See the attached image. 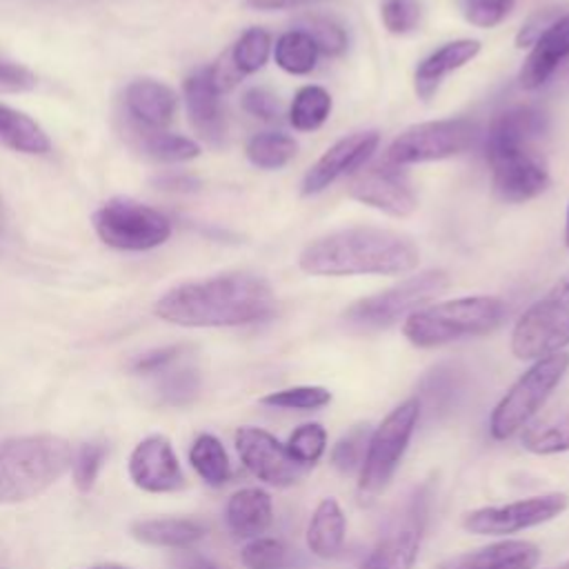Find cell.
<instances>
[{
    "label": "cell",
    "mask_w": 569,
    "mask_h": 569,
    "mask_svg": "<svg viewBox=\"0 0 569 569\" xmlns=\"http://www.w3.org/2000/svg\"><path fill=\"white\" fill-rule=\"evenodd\" d=\"M522 445L527 451L538 456L569 451V411L553 413L529 425L522 433Z\"/></svg>",
    "instance_id": "obj_33"
},
{
    "label": "cell",
    "mask_w": 569,
    "mask_h": 569,
    "mask_svg": "<svg viewBox=\"0 0 569 569\" xmlns=\"http://www.w3.org/2000/svg\"><path fill=\"white\" fill-rule=\"evenodd\" d=\"M565 244L569 247V209H567V224H565Z\"/></svg>",
    "instance_id": "obj_52"
},
{
    "label": "cell",
    "mask_w": 569,
    "mask_h": 569,
    "mask_svg": "<svg viewBox=\"0 0 569 569\" xmlns=\"http://www.w3.org/2000/svg\"><path fill=\"white\" fill-rule=\"evenodd\" d=\"M380 136L376 131H356L331 144L305 173L302 196L325 191L340 176H353L378 149Z\"/></svg>",
    "instance_id": "obj_15"
},
{
    "label": "cell",
    "mask_w": 569,
    "mask_h": 569,
    "mask_svg": "<svg viewBox=\"0 0 569 569\" xmlns=\"http://www.w3.org/2000/svg\"><path fill=\"white\" fill-rule=\"evenodd\" d=\"M91 569H129V567H122V565H98V567H91Z\"/></svg>",
    "instance_id": "obj_51"
},
{
    "label": "cell",
    "mask_w": 569,
    "mask_h": 569,
    "mask_svg": "<svg viewBox=\"0 0 569 569\" xmlns=\"http://www.w3.org/2000/svg\"><path fill=\"white\" fill-rule=\"evenodd\" d=\"M269 53H271V36L264 29L253 27V29H247L236 40V44L229 51V58L238 69V73L247 76L262 69L264 62L269 60Z\"/></svg>",
    "instance_id": "obj_36"
},
{
    "label": "cell",
    "mask_w": 569,
    "mask_h": 569,
    "mask_svg": "<svg viewBox=\"0 0 569 569\" xmlns=\"http://www.w3.org/2000/svg\"><path fill=\"white\" fill-rule=\"evenodd\" d=\"M184 102L189 111V120L198 136L207 140L209 144H222L224 133H227V122H224V111L220 102V89L216 87L211 67H202L193 71L184 80Z\"/></svg>",
    "instance_id": "obj_19"
},
{
    "label": "cell",
    "mask_w": 569,
    "mask_h": 569,
    "mask_svg": "<svg viewBox=\"0 0 569 569\" xmlns=\"http://www.w3.org/2000/svg\"><path fill=\"white\" fill-rule=\"evenodd\" d=\"M298 29L305 31L325 56H340L347 49V31L340 22H336L329 16H305L298 20Z\"/></svg>",
    "instance_id": "obj_37"
},
{
    "label": "cell",
    "mask_w": 569,
    "mask_h": 569,
    "mask_svg": "<svg viewBox=\"0 0 569 569\" xmlns=\"http://www.w3.org/2000/svg\"><path fill=\"white\" fill-rule=\"evenodd\" d=\"M540 560L538 545L529 540H502L489 547L453 556L438 569H533Z\"/></svg>",
    "instance_id": "obj_21"
},
{
    "label": "cell",
    "mask_w": 569,
    "mask_h": 569,
    "mask_svg": "<svg viewBox=\"0 0 569 569\" xmlns=\"http://www.w3.org/2000/svg\"><path fill=\"white\" fill-rule=\"evenodd\" d=\"M247 158L258 169H280L284 167L298 151V144L291 136L282 131H264L256 133L247 142Z\"/></svg>",
    "instance_id": "obj_35"
},
{
    "label": "cell",
    "mask_w": 569,
    "mask_h": 569,
    "mask_svg": "<svg viewBox=\"0 0 569 569\" xmlns=\"http://www.w3.org/2000/svg\"><path fill=\"white\" fill-rule=\"evenodd\" d=\"M107 447L102 442H84L73 458V480L80 491H89L96 485V478L102 469Z\"/></svg>",
    "instance_id": "obj_42"
},
{
    "label": "cell",
    "mask_w": 569,
    "mask_h": 569,
    "mask_svg": "<svg viewBox=\"0 0 569 569\" xmlns=\"http://www.w3.org/2000/svg\"><path fill=\"white\" fill-rule=\"evenodd\" d=\"M318 47L316 42L300 29H291L282 33L273 44V58L280 69L293 76H305L313 71L318 60Z\"/></svg>",
    "instance_id": "obj_31"
},
{
    "label": "cell",
    "mask_w": 569,
    "mask_h": 569,
    "mask_svg": "<svg viewBox=\"0 0 569 569\" xmlns=\"http://www.w3.org/2000/svg\"><path fill=\"white\" fill-rule=\"evenodd\" d=\"M478 138V124L469 118L429 120L405 129L393 138L385 153V162L405 167L416 162L442 160L467 151Z\"/></svg>",
    "instance_id": "obj_10"
},
{
    "label": "cell",
    "mask_w": 569,
    "mask_h": 569,
    "mask_svg": "<svg viewBox=\"0 0 569 569\" xmlns=\"http://www.w3.org/2000/svg\"><path fill=\"white\" fill-rule=\"evenodd\" d=\"M0 222H2V213H0Z\"/></svg>",
    "instance_id": "obj_53"
},
{
    "label": "cell",
    "mask_w": 569,
    "mask_h": 569,
    "mask_svg": "<svg viewBox=\"0 0 569 569\" xmlns=\"http://www.w3.org/2000/svg\"><path fill=\"white\" fill-rule=\"evenodd\" d=\"M507 316L505 300L496 296H467L422 307L407 316L405 338L422 349L440 347L460 338L485 336L502 325Z\"/></svg>",
    "instance_id": "obj_4"
},
{
    "label": "cell",
    "mask_w": 569,
    "mask_h": 569,
    "mask_svg": "<svg viewBox=\"0 0 569 569\" xmlns=\"http://www.w3.org/2000/svg\"><path fill=\"white\" fill-rule=\"evenodd\" d=\"M371 438V427L369 425H356L351 427L331 449V465L342 471V473H351L356 469L362 467L365 453H367V445Z\"/></svg>",
    "instance_id": "obj_40"
},
{
    "label": "cell",
    "mask_w": 569,
    "mask_h": 569,
    "mask_svg": "<svg viewBox=\"0 0 569 569\" xmlns=\"http://www.w3.org/2000/svg\"><path fill=\"white\" fill-rule=\"evenodd\" d=\"M242 109L260 120H276L280 116L278 98L264 87H253V89L244 91Z\"/></svg>",
    "instance_id": "obj_44"
},
{
    "label": "cell",
    "mask_w": 569,
    "mask_h": 569,
    "mask_svg": "<svg viewBox=\"0 0 569 569\" xmlns=\"http://www.w3.org/2000/svg\"><path fill=\"white\" fill-rule=\"evenodd\" d=\"M449 287V276L442 269H429L418 276H409L398 284L360 298L342 313L345 322L353 329L376 331L396 325L400 318L422 309L431 298Z\"/></svg>",
    "instance_id": "obj_6"
},
{
    "label": "cell",
    "mask_w": 569,
    "mask_h": 569,
    "mask_svg": "<svg viewBox=\"0 0 569 569\" xmlns=\"http://www.w3.org/2000/svg\"><path fill=\"white\" fill-rule=\"evenodd\" d=\"M207 533V527L193 518H149L131 525V536L151 547L184 549L198 542Z\"/></svg>",
    "instance_id": "obj_25"
},
{
    "label": "cell",
    "mask_w": 569,
    "mask_h": 569,
    "mask_svg": "<svg viewBox=\"0 0 569 569\" xmlns=\"http://www.w3.org/2000/svg\"><path fill=\"white\" fill-rule=\"evenodd\" d=\"M227 527L236 538H260L273 520L271 496L258 487L236 491L227 502Z\"/></svg>",
    "instance_id": "obj_24"
},
{
    "label": "cell",
    "mask_w": 569,
    "mask_h": 569,
    "mask_svg": "<svg viewBox=\"0 0 569 569\" xmlns=\"http://www.w3.org/2000/svg\"><path fill=\"white\" fill-rule=\"evenodd\" d=\"M562 16V11L558 7H547V9H538L533 16H529V20L520 27L518 36H516V47L525 49V47H533V42L542 36V31L558 18Z\"/></svg>",
    "instance_id": "obj_45"
},
{
    "label": "cell",
    "mask_w": 569,
    "mask_h": 569,
    "mask_svg": "<svg viewBox=\"0 0 569 569\" xmlns=\"http://www.w3.org/2000/svg\"><path fill=\"white\" fill-rule=\"evenodd\" d=\"M458 4L469 24L491 29L509 16L516 0H458Z\"/></svg>",
    "instance_id": "obj_41"
},
{
    "label": "cell",
    "mask_w": 569,
    "mask_h": 569,
    "mask_svg": "<svg viewBox=\"0 0 569 569\" xmlns=\"http://www.w3.org/2000/svg\"><path fill=\"white\" fill-rule=\"evenodd\" d=\"M569 507V496L565 491H551L542 496H531L498 507H480L462 518V527L480 536H505L516 533L542 522L553 520Z\"/></svg>",
    "instance_id": "obj_12"
},
{
    "label": "cell",
    "mask_w": 569,
    "mask_h": 569,
    "mask_svg": "<svg viewBox=\"0 0 569 569\" xmlns=\"http://www.w3.org/2000/svg\"><path fill=\"white\" fill-rule=\"evenodd\" d=\"M567 58H569V11L558 16L533 42L518 73L520 87L527 91L542 87Z\"/></svg>",
    "instance_id": "obj_20"
},
{
    "label": "cell",
    "mask_w": 569,
    "mask_h": 569,
    "mask_svg": "<svg viewBox=\"0 0 569 569\" xmlns=\"http://www.w3.org/2000/svg\"><path fill=\"white\" fill-rule=\"evenodd\" d=\"M236 451L242 465L271 487H291L307 469L289 456L280 440L258 427H240L236 431Z\"/></svg>",
    "instance_id": "obj_13"
},
{
    "label": "cell",
    "mask_w": 569,
    "mask_h": 569,
    "mask_svg": "<svg viewBox=\"0 0 569 569\" xmlns=\"http://www.w3.org/2000/svg\"><path fill=\"white\" fill-rule=\"evenodd\" d=\"M240 560L247 569H300L302 556L278 538H253L240 551Z\"/></svg>",
    "instance_id": "obj_30"
},
{
    "label": "cell",
    "mask_w": 569,
    "mask_h": 569,
    "mask_svg": "<svg viewBox=\"0 0 569 569\" xmlns=\"http://www.w3.org/2000/svg\"><path fill=\"white\" fill-rule=\"evenodd\" d=\"M347 193L353 200L365 202V204L380 209L396 218L411 216L418 207V198H416L413 189L409 187L400 167L389 164L385 160L380 164L360 167L351 176Z\"/></svg>",
    "instance_id": "obj_14"
},
{
    "label": "cell",
    "mask_w": 569,
    "mask_h": 569,
    "mask_svg": "<svg viewBox=\"0 0 569 569\" xmlns=\"http://www.w3.org/2000/svg\"><path fill=\"white\" fill-rule=\"evenodd\" d=\"M420 262L416 242L382 227H347L311 240L298 258L309 276H398Z\"/></svg>",
    "instance_id": "obj_2"
},
{
    "label": "cell",
    "mask_w": 569,
    "mask_h": 569,
    "mask_svg": "<svg viewBox=\"0 0 569 569\" xmlns=\"http://www.w3.org/2000/svg\"><path fill=\"white\" fill-rule=\"evenodd\" d=\"M129 476L136 487L151 493L178 491L184 487V473L169 438L156 433L136 445L129 458Z\"/></svg>",
    "instance_id": "obj_17"
},
{
    "label": "cell",
    "mask_w": 569,
    "mask_h": 569,
    "mask_svg": "<svg viewBox=\"0 0 569 569\" xmlns=\"http://www.w3.org/2000/svg\"><path fill=\"white\" fill-rule=\"evenodd\" d=\"M567 369L569 353L565 351L538 358L493 407L489 420L491 436L496 440H507L518 429H522L540 411L551 391L560 385Z\"/></svg>",
    "instance_id": "obj_5"
},
{
    "label": "cell",
    "mask_w": 569,
    "mask_h": 569,
    "mask_svg": "<svg viewBox=\"0 0 569 569\" xmlns=\"http://www.w3.org/2000/svg\"><path fill=\"white\" fill-rule=\"evenodd\" d=\"M260 402L267 407H276V409L309 411V409H320V407L329 405L331 393L318 385H300V387H287V389L267 393L260 398Z\"/></svg>",
    "instance_id": "obj_39"
},
{
    "label": "cell",
    "mask_w": 569,
    "mask_h": 569,
    "mask_svg": "<svg viewBox=\"0 0 569 569\" xmlns=\"http://www.w3.org/2000/svg\"><path fill=\"white\" fill-rule=\"evenodd\" d=\"M456 393V378L447 369L433 371L425 382V396L433 405H449L451 396Z\"/></svg>",
    "instance_id": "obj_47"
},
{
    "label": "cell",
    "mask_w": 569,
    "mask_h": 569,
    "mask_svg": "<svg viewBox=\"0 0 569 569\" xmlns=\"http://www.w3.org/2000/svg\"><path fill=\"white\" fill-rule=\"evenodd\" d=\"M164 187H171V189H193L196 182L191 178H167L162 180Z\"/></svg>",
    "instance_id": "obj_50"
},
{
    "label": "cell",
    "mask_w": 569,
    "mask_h": 569,
    "mask_svg": "<svg viewBox=\"0 0 569 569\" xmlns=\"http://www.w3.org/2000/svg\"><path fill=\"white\" fill-rule=\"evenodd\" d=\"M176 104H178L176 93L167 84L151 78L133 80L124 91L127 113L140 127H149V129L167 127L176 113Z\"/></svg>",
    "instance_id": "obj_22"
},
{
    "label": "cell",
    "mask_w": 569,
    "mask_h": 569,
    "mask_svg": "<svg viewBox=\"0 0 569 569\" xmlns=\"http://www.w3.org/2000/svg\"><path fill=\"white\" fill-rule=\"evenodd\" d=\"M0 144L20 153H47L51 149L44 129L27 113L0 104Z\"/></svg>",
    "instance_id": "obj_27"
},
{
    "label": "cell",
    "mask_w": 569,
    "mask_h": 569,
    "mask_svg": "<svg viewBox=\"0 0 569 569\" xmlns=\"http://www.w3.org/2000/svg\"><path fill=\"white\" fill-rule=\"evenodd\" d=\"M93 229L102 242L122 251H147L171 236L167 216L131 198L104 202L93 213Z\"/></svg>",
    "instance_id": "obj_9"
},
{
    "label": "cell",
    "mask_w": 569,
    "mask_h": 569,
    "mask_svg": "<svg viewBox=\"0 0 569 569\" xmlns=\"http://www.w3.org/2000/svg\"><path fill=\"white\" fill-rule=\"evenodd\" d=\"M420 549V531L413 527L398 529L382 538L365 558L360 569H411Z\"/></svg>",
    "instance_id": "obj_28"
},
{
    "label": "cell",
    "mask_w": 569,
    "mask_h": 569,
    "mask_svg": "<svg viewBox=\"0 0 569 569\" xmlns=\"http://www.w3.org/2000/svg\"><path fill=\"white\" fill-rule=\"evenodd\" d=\"M133 373L149 378L158 402L184 407L200 391V371L189 360V347L171 345L153 349L133 362Z\"/></svg>",
    "instance_id": "obj_11"
},
{
    "label": "cell",
    "mask_w": 569,
    "mask_h": 569,
    "mask_svg": "<svg viewBox=\"0 0 569 569\" xmlns=\"http://www.w3.org/2000/svg\"><path fill=\"white\" fill-rule=\"evenodd\" d=\"M36 76L16 62L0 60V93H20L36 87Z\"/></svg>",
    "instance_id": "obj_46"
},
{
    "label": "cell",
    "mask_w": 569,
    "mask_h": 569,
    "mask_svg": "<svg viewBox=\"0 0 569 569\" xmlns=\"http://www.w3.org/2000/svg\"><path fill=\"white\" fill-rule=\"evenodd\" d=\"M380 18L387 31L402 36L418 27L420 4L418 0H382Z\"/></svg>",
    "instance_id": "obj_43"
},
{
    "label": "cell",
    "mask_w": 569,
    "mask_h": 569,
    "mask_svg": "<svg viewBox=\"0 0 569 569\" xmlns=\"http://www.w3.org/2000/svg\"><path fill=\"white\" fill-rule=\"evenodd\" d=\"M173 567L176 569H222L213 560L196 553V551H180L173 556Z\"/></svg>",
    "instance_id": "obj_49"
},
{
    "label": "cell",
    "mask_w": 569,
    "mask_h": 569,
    "mask_svg": "<svg viewBox=\"0 0 569 569\" xmlns=\"http://www.w3.org/2000/svg\"><path fill=\"white\" fill-rule=\"evenodd\" d=\"M493 176V191L505 202H525L540 196L549 184V171L533 149L502 151L487 156Z\"/></svg>",
    "instance_id": "obj_16"
},
{
    "label": "cell",
    "mask_w": 569,
    "mask_h": 569,
    "mask_svg": "<svg viewBox=\"0 0 569 569\" xmlns=\"http://www.w3.org/2000/svg\"><path fill=\"white\" fill-rule=\"evenodd\" d=\"M480 51V42L471 40V38H462V40H453L442 44L440 49H436L433 53H429L425 60H420V64L416 67L413 73V87L416 93L422 100H429L436 89L440 87L442 78L456 69H460L462 64L471 62Z\"/></svg>",
    "instance_id": "obj_23"
},
{
    "label": "cell",
    "mask_w": 569,
    "mask_h": 569,
    "mask_svg": "<svg viewBox=\"0 0 569 569\" xmlns=\"http://www.w3.org/2000/svg\"><path fill=\"white\" fill-rule=\"evenodd\" d=\"M73 453L53 433L16 436L0 442V505L22 502L47 491L67 469Z\"/></svg>",
    "instance_id": "obj_3"
},
{
    "label": "cell",
    "mask_w": 569,
    "mask_h": 569,
    "mask_svg": "<svg viewBox=\"0 0 569 569\" xmlns=\"http://www.w3.org/2000/svg\"><path fill=\"white\" fill-rule=\"evenodd\" d=\"M547 131V116L538 107L516 104L498 111L485 133V156L531 149L533 140H538Z\"/></svg>",
    "instance_id": "obj_18"
},
{
    "label": "cell",
    "mask_w": 569,
    "mask_h": 569,
    "mask_svg": "<svg viewBox=\"0 0 569 569\" xmlns=\"http://www.w3.org/2000/svg\"><path fill=\"white\" fill-rule=\"evenodd\" d=\"M189 460L207 485L220 487L229 480V473H231L229 458L222 442L216 436L200 433L189 449Z\"/></svg>",
    "instance_id": "obj_32"
},
{
    "label": "cell",
    "mask_w": 569,
    "mask_h": 569,
    "mask_svg": "<svg viewBox=\"0 0 569 569\" xmlns=\"http://www.w3.org/2000/svg\"><path fill=\"white\" fill-rule=\"evenodd\" d=\"M420 420V398H409L398 405L373 431L367 445V453L360 467L358 491L362 500L376 498L387 489L400 460L407 451V445Z\"/></svg>",
    "instance_id": "obj_7"
},
{
    "label": "cell",
    "mask_w": 569,
    "mask_h": 569,
    "mask_svg": "<svg viewBox=\"0 0 569 569\" xmlns=\"http://www.w3.org/2000/svg\"><path fill=\"white\" fill-rule=\"evenodd\" d=\"M136 136L140 138V147L144 153H149L153 160L160 162H187L200 156V147L184 138V136H176L162 129H149V127H140L133 124Z\"/></svg>",
    "instance_id": "obj_29"
},
{
    "label": "cell",
    "mask_w": 569,
    "mask_h": 569,
    "mask_svg": "<svg viewBox=\"0 0 569 569\" xmlns=\"http://www.w3.org/2000/svg\"><path fill=\"white\" fill-rule=\"evenodd\" d=\"M284 447L298 465L313 467L327 449V431L320 422L300 425L298 429H293V433L289 436Z\"/></svg>",
    "instance_id": "obj_38"
},
{
    "label": "cell",
    "mask_w": 569,
    "mask_h": 569,
    "mask_svg": "<svg viewBox=\"0 0 569 569\" xmlns=\"http://www.w3.org/2000/svg\"><path fill=\"white\" fill-rule=\"evenodd\" d=\"M347 520L340 505L333 498L320 500L316 507L309 527H307V547L318 558H333L342 549Z\"/></svg>",
    "instance_id": "obj_26"
},
{
    "label": "cell",
    "mask_w": 569,
    "mask_h": 569,
    "mask_svg": "<svg viewBox=\"0 0 569 569\" xmlns=\"http://www.w3.org/2000/svg\"><path fill=\"white\" fill-rule=\"evenodd\" d=\"M276 311L271 284L256 273H222L169 289L156 302V316L182 327H238L260 322Z\"/></svg>",
    "instance_id": "obj_1"
},
{
    "label": "cell",
    "mask_w": 569,
    "mask_h": 569,
    "mask_svg": "<svg viewBox=\"0 0 569 569\" xmlns=\"http://www.w3.org/2000/svg\"><path fill=\"white\" fill-rule=\"evenodd\" d=\"M316 2H325V0H244V4L249 9H258V11H282V9H298V7H309Z\"/></svg>",
    "instance_id": "obj_48"
},
{
    "label": "cell",
    "mask_w": 569,
    "mask_h": 569,
    "mask_svg": "<svg viewBox=\"0 0 569 569\" xmlns=\"http://www.w3.org/2000/svg\"><path fill=\"white\" fill-rule=\"evenodd\" d=\"M331 113V96L325 87L305 84L293 96L289 109V122L298 131H313L325 124Z\"/></svg>",
    "instance_id": "obj_34"
},
{
    "label": "cell",
    "mask_w": 569,
    "mask_h": 569,
    "mask_svg": "<svg viewBox=\"0 0 569 569\" xmlns=\"http://www.w3.org/2000/svg\"><path fill=\"white\" fill-rule=\"evenodd\" d=\"M569 345V271L536 300L516 322L511 351L520 360H538Z\"/></svg>",
    "instance_id": "obj_8"
}]
</instances>
